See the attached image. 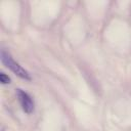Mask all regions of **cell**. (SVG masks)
<instances>
[{"label":"cell","instance_id":"3957f363","mask_svg":"<svg viewBox=\"0 0 131 131\" xmlns=\"http://www.w3.org/2000/svg\"><path fill=\"white\" fill-rule=\"evenodd\" d=\"M0 82L2 84H8V83H10V78L7 75H5L4 73H1L0 74Z\"/></svg>","mask_w":131,"mask_h":131},{"label":"cell","instance_id":"6da1fadb","mask_svg":"<svg viewBox=\"0 0 131 131\" xmlns=\"http://www.w3.org/2000/svg\"><path fill=\"white\" fill-rule=\"evenodd\" d=\"M1 61L4 63V66L6 68H8L9 70H11L15 75H17L21 79L29 80V81L31 80L30 74L21 66H19L16 61H14L13 58L11 57V55L8 52H6L5 50H1Z\"/></svg>","mask_w":131,"mask_h":131},{"label":"cell","instance_id":"7a4b0ae2","mask_svg":"<svg viewBox=\"0 0 131 131\" xmlns=\"http://www.w3.org/2000/svg\"><path fill=\"white\" fill-rule=\"evenodd\" d=\"M16 95H17L18 101H19L23 110L27 114H32L34 112V101L32 99V97L27 92L23 91L21 89L16 90Z\"/></svg>","mask_w":131,"mask_h":131}]
</instances>
